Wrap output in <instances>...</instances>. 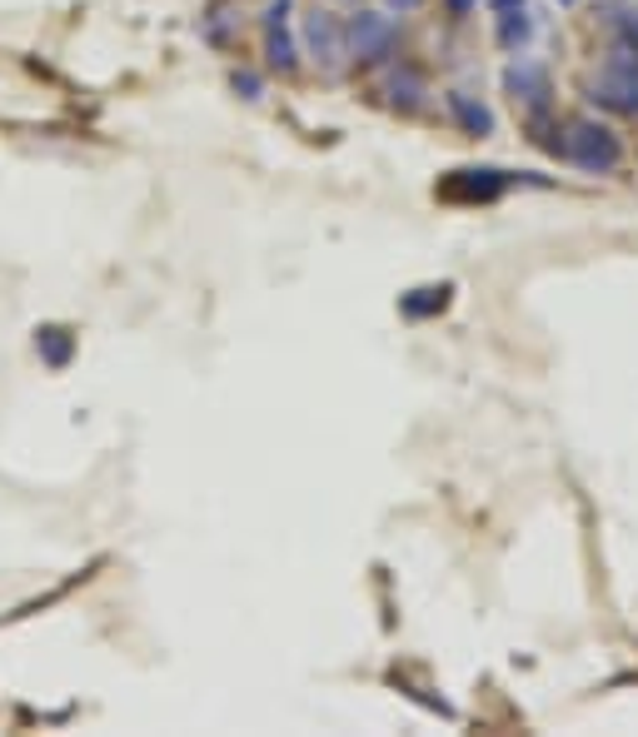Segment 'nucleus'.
<instances>
[{
  "label": "nucleus",
  "mask_w": 638,
  "mask_h": 737,
  "mask_svg": "<svg viewBox=\"0 0 638 737\" xmlns=\"http://www.w3.org/2000/svg\"><path fill=\"white\" fill-rule=\"evenodd\" d=\"M289 6H295V0H269L265 20H259V30H265V60L279 75H289V70L299 65V45H295V35H289Z\"/></svg>",
  "instance_id": "39448f33"
},
{
  "label": "nucleus",
  "mask_w": 638,
  "mask_h": 737,
  "mask_svg": "<svg viewBox=\"0 0 638 737\" xmlns=\"http://www.w3.org/2000/svg\"><path fill=\"white\" fill-rule=\"evenodd\" d=\"M344 40H349V55H354L359 65H379V60L394 55L399 25L389 15H379V10H359V15L344 20Z\"/></svg>",
  "instance_id": "7ed1b4c3"
},
{
  "label": "nucleus",
  "mask_w": 638,
  "mask_h": 737,
  "mask_svg": "<svg viewBox=\"0 0 638 737\" xmlns=\"http://www.w3.org/2000/svg\"><path fill=\"white\" fill-rule=\"evenodd\" d=\"M564 159L584 175H614L618 159H624V139L604 125V120H568L564 125Z\"/></svg>",
  "instance_id": "f257e3e1"
},
{
  "label": "nucleus",
  "mask_w": 638,
  "mask_h": 737,
  "mask_svg": "<svg viewBox=\"0 0 638 737\" xmlns=\"http://www.w3.org/2000/svg\"><path fill=\"white\" fill-rule=\"evenodd\" d=\"M229 85H235L245 100H255V95H259V75H249V70H235V75H229Z\"/></svg>",
  "instance_id": "ddd939ff"
},
{
  "label": "nucleus",
  "mask_w": 638,
  "mask_h": 737,
  "mask_svg": "<svg viewBox=\"0 0 638 737\" xmlns=\"http://www.w3.org/2000/svg\"><path fill=\"white\" fill-rule=\"evenodd\" d=\"M444 6H449V15H469V10H474L478 0H444Z\"/></svg>",
  "instance_id": "4468645a"
},
{
  "label": "nucleus",
  "mask_w": 638,
  "mask_h": 737,
  "mask_svg": "<svg viewBox=\"0 0 638 737\" xmlns=\"http://www.w3.org/2000/svg\"><path fill=\"white\" fill-rule=\"evenodd\" d=\"M449 115L459 120V129L464 135H494V110L484 105V100H474L469 90H449Z\"/></svg>",
  "instance_id": "1a4fd4ad"
},
{
  "label": "nucleus",
  "mask_w": 638,
  "mask_h": 737,
  "mask_svg": "<svg viewBox=\"0 0 638 737\" xmlns=\"http://www.w3.org/2000/svg\"><path fill=\"white\" fill-rule=\"evenodd\" d=\"M528 40H534V20H528V10L524 6H514V10H498V45L504 50H524Z\"/></svg>",
  "instance_id": "9d476101"
},
{
  "label": "nucleus",
  "mask_w": 638,
  "mask_h": 737,
  "mask_svg": "<svg viewBox=\"0 0 638 737\" xmlns=\"http://www.w3.org/2000/svg\"><path fill=\"white\" fill-rule=\"evenodd\" d=\"M588 100L608 115H638V55L618 45L614 55L598 65V80L588 85Z\"/></svg>",
  "instance_id": "f03ea898"
},
{
  "label": "nucleus",
  "mask_w": 638,
  "mask_h": 737,
  "mask_svg": "<svg viewBox=\"0 0 638 737\" xmlns=\"http://www.w3.org/2000/svg\"><path fill=\"white\" fill-rule=\"evenodd\" d=\"M384 6H389V10H399V15H409V10H419L424 0H384Z\"/></svg>",
  "instance_id": "2eb2a0df"
},
{
  "label": "nucleus",
  "mask_w": 638,
  "mask_h": 737,
  "mask_svg": "<svg viewBox=\"0 0 638 737\" xmlns=\"http://www.w3.org/2000/svg\"><path fill=\"white\" fill-rule=\"evenodd\" d=\"M299 40H305V55L315 60L319 70H339L349 55V40H344V20L329 15V10H309L305 25H299Z\"/></svg>",
  "instance_id": "20e7f679"
},
{
  "label": "nucleus",
  "mask_w": 638,
  "mask_h": 737,
  "mask_svg": "<svg viewBox=\"0 0 638 737\" xmlns=\"http://www.w3.org/2000/svg\"><path fill=\"white\" fill-rule=\"evenodd\" d=\"M384 95H389V105L394 110H419L429 100V80H424V70L419 65H409V60H399L394 70H389V80H384Z\"/></svg>",
  "instance_id": "6e6552de"
},
{
  "label": "nucleus",
  "mask_w": 638,
  "mask_h": 737,
  "mask_svg": "<svg viewBox=\"0 0 638 737\" xmlns=\"http://www.w3.org/2000/svg\"><path fill=\"white\" fill-rule=\"evenodd\" d=\"M488 10H514V6H524V0H484Z\"/></svg>",
  "instance_id": "dca6fc26"
},
{
  "label": "nucleus",
  "mask_w": 638,
  "mask_h": 737,
  "mask_svg": "<svg viewBox=\"0 0 638 737\" xmlns=\"http://www.w3.org/2000/svg\"><path fill=\"white\" fill-rule=\"evenodd\" d=\"M508 185H514V175H504V169H454L444 179V195L449 199H498Z\"/></svg>",
  "instance_id": "0eeeda50"
},
{
  "label": "nucleus",
  "mask_w": 638,
  "mask_h": 737,
  "mask_svg": "<svg viewBox=\"0 0 638 737\" xmlns=\"http://www.w3.org/2000/svg\"><path fill=\"white\" fill-rule=\"evenodd\" d=\"M504 90L524 110H544L548 95H554V80H548V70L538 65V60H514V65L504 70Z\"/></svg>",
  "instance_id": "423d86ee"
},
{
  "label": "nucleus",
  "mask_w": 638,
  "mask_h": 737,
  "mask_svg": "<svg viewBox=\"0 0 638 737\" xmlns=\"http://www.w3.org/2000/svg\"><path fill=\"white\" fill-rule=\"evenodd\" d=\"M40 349H45V359L50 364H65L70 359V339H65V329H40V339H35Z\"/></svg>",
  "instance_id": "f8f14e48"
},
{
  "label": "nucleus",
  "mask_w": 638,
  "mask_h": 737,
  "mask_svg": "<svg viewBox=\"0 0 638 737\" xmlns=\"http://www.w3.org/2000/svg\"><path fill=\"white\" fill-rule=\"evenodd\" d=\"M558 6H574V0H558Z\"/></svg>",
  "instance_id": "f3484780"
},
{
  "label": "nucleus",
  "mask_w": 638,
  "mask_h": 737,
  "mask_svg": "<svg viewBox=\"0 0 638 737\" xmlns=\"http://www.w3.org/2000/svg\"><path fill=\"white\" fill-rule=\"evenodd\" d=\"M449 304V284L439 289H414V294H404V314H429V309H444Z\"/></svg>",
  "instance_id": "9b49d317"
}]
</instances>
